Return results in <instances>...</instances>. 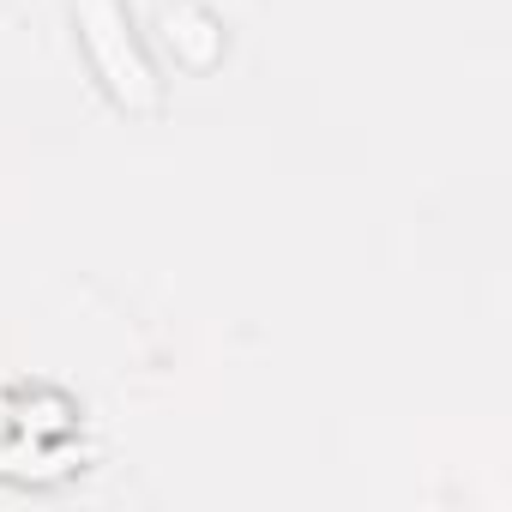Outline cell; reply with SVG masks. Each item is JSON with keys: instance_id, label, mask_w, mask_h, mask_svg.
I'll list each match as a JSON object with an SVG mask.
<instances>
[{"instance_id": "1", "label": "cell", "mask_w": 512, "mask_h": 512, "mask_svg": "<svg viewBox=\"0 0 512 512\" xmlns=\"http://www.w3.org/2000/svg\"><path fill=\"white\" fill-rule=\"evenodd\" d=\"M73 19H79V37H85V55L103 79V91L133 109V115H151L163 109V79L151 73L133 25H127V7L121 0H73Z\"/></svg>"}]
</instances>
